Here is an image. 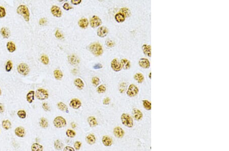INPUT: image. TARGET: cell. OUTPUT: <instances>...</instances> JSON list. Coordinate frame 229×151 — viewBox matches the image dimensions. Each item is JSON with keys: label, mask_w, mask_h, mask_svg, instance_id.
<instances>
[{"label": "cell", "mask_w": 229, "mask_h": 151, "mask_svg": "<svg viewBox=\"0 0 229 151\" xmlns=\"http://www.w3.org/2000/svg\"><path fill=\"white\" fill-rule=\"evenodd\" d=\"M17 13L22 15L26 22H29L30 20V11L28 8L25 5H20L17 9Z\"/></svg>", "instance_id": "6da1fadb"}, {"label": "cell", "mask_w": 229, "mask_h": 151, "mask_svg": "<svg viewBox=\"0 0 229 151\" xmlns=\"http://www.w3.org/2000/svg\"><path fill=\"white\" fill-rule=\"evenodd\" d=\"M90 52L96 56H101L103 52L102 46L99 43H94L89 46Z\"/></svg>", "instance_id": "7a4b0ae2"}, {"label": "cell", "mask_w": 229, "mask_h": 151, "mask_svg": "<svg viewBox=\"0 0 229 151\" xmlns=\"http://www.w3.org/2000/svg\"><path fill=\"white\" fill-rule=\"evenodd\" d=\"M122 123L128 128H132L133 126V121L131 117L127 114H123L121 117Z\"/></svg>", "instance_id": "3957f363"}, {"label": "cell", "mask_w": 229, "mask_h": 151, "mask_svg": "<svg viewBox=\"0 0 229 151\" xmlns=\"http://www.w3.org/2000/svg\"><path fill=\"white\" fill-rule=\"evenodd\" d=\"M36 97L40 100H43L47 99L49 98V95L45 89H39L36 91L35 93Z\"/></svg>", "instance_id": "277c9868"}, {"label": "cell", "mask_w": 229, "mask_h": 151, "mask_svg": "<svg viewBox=\"0 0 229 151\" xmlns=\"http://www.w3.org/2000/svg\"><path fill=\"white\" fill-rule=\"evenodd\" d=\"M17 70L20 74L24 76L28 75L30 72V69L28 65L24 63L20 64L17 66Z\"/></svg>", "instance_id": "5b68a950"}, {"label": "cell", "mask_w": 229, "mask_h": 151, "mask_svg": "<svg viewBox=\"0 0 229 151\" xmlns=\"http://www.w3.org/2000/svg\"><path fill=\"white\" fill-rule=\"evenodd\" d=\"M53 124L55 127L57 128H61L65 127L66 125V121L65 119L61 116H58L55 118L53 121Z\"/></svg>", "instance_id": "8992f818"}, {"label": "cell", "mask_w": 229, "mask_h": 151, "mask_svg": "<svg viewBox=\"0 0 229 151\" xmlns=\"http://www.w3.org/2000/svg\"><path fill=\"white\" fill-rule=\"evenodd\" d=\"M102 24L101 19L97 16L94 15L90 20V25L92 28H95L100 26Z\"/></svg>", "instance_id": "52a82bcc"}, {"label": "cell", "mask_w": 229, "mask_h": 151, "mask_svg": "<svg viewBox=\"0 0 229 151\" xmlns=\"http://www.w3.org/2000/svg\"><path fill=\"white\" fill-rule=\"evenodd\" d=\"M138 93L139 89L136 85L133 84H131L129 86L128 90L127 91V95L131 97L136 96Z\"/></svg>", "instance_id": "ba28073f"}, {"label": "cell", "mask_w": 229, "mask_h": 151, "mask_svg": "<svg viewBox=\"0 0 229 151\" xmlns=\"http://www.w3.org/2000/svg\"><path fill=\"white\" fill-rule=\"evenodd\" d=\"M111 67L116 72L120 71L122 69L121 63L117 59H114L112 60L111 62Z\"/></svg>", "instance_id": "9c48e42d"}, {"label": "cell", "mask_w": 229, "mask_h": 151, "mask_svg": "<svg viewBox=\"0 0 229 151\" xmlns=\"http://www.w3.org/2000/svg\"><path fill=\"white\" fill-rule=\"evenodd\" d=\"M51 11L52 14L56 17H60L62 15V12L60 8L57 6H53L51 8Z\"/></svg>", "instance_id": "30bf717a"}, {"label": "cell", "mask_w": 229, "mask_h": 151, "mask_svg": "<svg viewBox=\"0 0 229 151\" xmlns=\"http://www.w3.org/2000/svg\"><path fill=\"white\" fill-rule=\"evenodd\" d=\"M69 105L71 108L75 109H78L81 106L82 103L79 99L73 98L71 100Z\"/></svg>", "instance_id": "8fae6325"}, {"label": "cell", "mask_w": 229, "mask_h": 151, "mask_svg": "<svg viewBox=\"0 0 229 151\" xmlns=\"http://www.w3.org/2000/svg\"><path fill=\"white\" fill-rule=\"evenodd\" d=\"M109 31L107 27L101 26L99 27L97 30V35L101 38L105 37L108 34Z\"/></svg>", "instance_id": "7c38bea8"}, {"label": "cell", "mask_w": 229, "mask_h": 151, "mask_svg": "<svg viewBox=\"0 0 229 151\" xmlns=\"http://www.w3.org/2000/svg\"><path fill=\"white\" fill-rule=\"evenodd\" d=\"M15 135L19 137H24L26 134L25 129L23 127L20 126L16 128L14 130Z\"/></svg>", "instance_id": "4fadbf2b"}, {"label": "cell", "mask_w": 229, "mask_h": 151, "mask_svg": "<svg viewBox=\"0 0 229 151\" xmlns=\"http://www.w3.org/2000/svg\"><path fill=\"white\" fill-rule=\"evenodd\" d=\"M115 136L118 138H122L124 135V131L120 127H116L114 130Z\"/></svg>", "instance_id": "5bb4252c"}, {"label": "cell", "mask_w": 229, "mask_h": 151, "mask_svg": "<svg viewBox=\"0 0 229 151\" xmlns=\"http://www.w3.org/2000/svg\"><path fill=\"white\" fill-rule=\"evenodd\" d=\"M132 115L135 119L137 121L140 120L143 118L142 113L137 108H134L132 110Z\"/></svg>", "instance_id": "9a60e30c"}, {"label": "cell", "mask_w": 229, "mask_h": 151, "mask_svg": "<svg viewBox=\"0 0 229 151\" xmlns=\"http://www.w3.org/2000/svg\"><path fill=\"white\" fill-rule=\"evenodd\" d=\"M139 64L140 66V67L145 69H148L150 66V63L149 61L145 58H141L139 60Z\"/></svg>", "instance_id": "2e32d148"}, {"label": "cell", "mask_w": 229, "mask_h": 151, "mask_svg": "<svg viewBox=\"0 0 229 151\" xmlns=\"http://www.w3.org/2000/svg\"><path fill=\"white\" fill-rule=\"evenodd\" d=\"M102 142L103 144L106 147H110L113 144L112 138L108 136H104L102 138Z\"/></svg>", "instance_id": "e0dca14e"}, {"label": "cell", "mask_w": 229, "mask_h": 151, "mask_svg": "<svg viewBox=\"0 0 229 151\" xmlns=\"http://www.w3.org/2000/svg\"><path fill=\"white\" fill-rule=\"evenodd\" d=\"M142 50L144 54L148 57L151 56V46L148 44H144L142 46Z\"/></svg>", "instance_id": "ac0fdd59"}, {"label": "cell", "mask_w": 229, "mask_h": 151, "mask_svg": "<svg viewBox=\"0 0 229 151\" xmlns=\"http://www.w3.org/2000/svg\"><path fill=\"white\" fill-rule=\"evenodd\" d=\"M121 67L122 68L124 69V70H127L128 69H129V68L130 67V62H129V61L126 59H123L121 60Z\"/></svg>", "instance_id": "d6986e66"}, {"label": "cell", "mask_w": 229, "mask_h": 151, "mask_svg": "<svg viewBox=\"0 0 229 151\" xmlns=\"http://www.w3.org/2000/svg\"><path fill=\"white\" fill-rule=\"evenodd\" d=\"M0 33L4 38H8L10 36V31L8 28L6 27H3L1 29Z\"/></svg>", "instance_id": "ffe728a7"}, {"label": "cell", "mask_w": 229, "mask_h": 151, "mask_svg": "<svg viewBox=\"0 0 229 151\" xmlns=\"http://www.w3.org/2000/svg\"><path fill=\"white\" fill-rule=\"evenodd\" d=\"M79 25L83 29L87 28L89 25V21L88 19L86 18H83L80 19L79 21Z\"/></svg>", "instance_id": "44dd1931"}, {"label": "cell", "mask_w": 229, "mask_h": 151, "mask_svg": "<svg viewBox=\"0 0 229 151\" xmlns=\"http://www.w3.org/2000/svg\"><path fill=\"white\" fill-rule=\"evenodd\" d=\"M74 85L79 89L82 90L84 87V83L83 80L80 78H77L74 81Z\"/></svg>", "instance_id": "7402d4cb"}, {"label": "cell", "mask_w": 229, "mask_h": 151, "mask_svg": "<svg viewBox=\"0 0 229 151\" xmlns=\"http://www.w3.org/2000/svg\"><path fill=\"white\" fill-rule=\"evenodd\" d=\"M7 48L10 53H13L16 51V46L12 41H9L7 43Z\"/></svg>", "instance_id": "603a6c76"}, {"label": "cell", "mask_w": 229, "mask_h": 151, "mask_svg": "<svg viewBox=\"0 0 229 151\" xmlns=\"http://www.w3.org/2000/svg\"><path fill=\"white\" fill-rule=\"evenodd\" d=\"M68 60L69 62L72 64V65H77L79 63V59L78 58V57H77L75 55H71L68 58Z\"/></svg>", "instance_id": "cb8c5ba5"}, {"label": "cell", "mask_w": 229, "mask_h": 151, "mask_svg": "<svg viewBox=\"0 0 229 151\" xmlns=\"http://www.w3.org/2000/svg\"><path fill=\"white\" fill-rule=\"evenodd\" d=\"M86 140L88 144L93 145L96 142V138L93 134H90L86 137Z\"/></svg>", "instance_id": "d4e9b609"}, {"label": "cell", "mask_w": 229, "mask_h": 151, "mask_svg": "<svg viewBox=\"0 0 229 151\" xmlns=\"http://www.w3.org/2000/svg\"><path fill=\"white\" fill-rule=\"evenodd\" d=\"M35 97V92L34 91H30L27 94L26 98L27 100L29 103H32L34 100Z\"/></svg>", "instance_id": "484cf974"}, {"label": "cell", "mask_w": 229, "mask_h": 151, "mask_svg": "<svg viewBox=\"0 0 229 151\" xmlns=\"http://www.w3.org/2000/svg\"><path fill=\"white\" fill-rule=\"evenodd\" d=\"M115 20L118 23H122L124 22L125 19V17L121 13H117L115 16Z\"/></svg>", "instance_id": "4316f807"}, {"label": "cell", "mask_w": 229, "mask_h": 151, "mask_svg": "<svg viewBox=\"0 0 229 151\" xmlns=\"http://www.w3.org/2000/svg\"><path fill=\"white\" fill-rule=\"evenodd\" d=\"M120 13H122L125 17H129L131 15V11L127 8H122L120 9Z\"/></svg>", "instance_id": "83f0119b"}, {"label": "cell", "mask_w": 229, "mask_h": 151, "mask_svg": "<svg viewBox=\"0 0 229 151\" xmlns=\"http://www.w3.org/2000/svg\"><path fill=\"white\" fill-rule=\"evenodd\" d=\"M88 122L89 125L92 127H95L98 125V123L97 122L96 118L94 117H89L88 119Z\"/></svg>", "instance_id": "f1b7e54d"}, {"label": "cell", "mask_w": 229, "mask_h": 151, "mask_svg": "<svg viewBox=\"0 0 229 151\" xmlns=\"http://www.w3.org/2000/svg\"><path fill=\"white\" fill-rule=\"evenodd\" d=\"M32 151H43V146L38 143H34L31 146Z\"/></svg>", "instance_id": "f546056e"}, {"label": "cell", "mask_w": 229, "mask_h": 151, "mask_svg": "<svg viewBox=\"0 0 229 151\" xmlns=\"http://www.w3.org/2000/svg\"><path fill=\"white\" fill-rule=\"evenodd\" d=\"M58 108L61 111L68 113V109L67 105L62 102H60L57 104Z\"/></svg>", "instance_id": "4dcf8cb0"}, {"label": "cell", "mask_w": 229, "mask_h": 151, "mask_svg": "<svg viewBox=\"0 0 229 151\" xmlns=\"http://www.w3.org/2000/svg\"><path fill=\"white\" fill-rule=\"evenodd\" d=\"M134 78L138 82V83H142L144 80V76L141 73H137L134 75Z\"/></svg>", "instance_id": "1f68e13d"}, {"label": "cell", "mask_w": 229, "mask_h": 151, "mask_svg": "<svg viewBox=\"0 0 229 151\" xmlns=\"http://www.w3.org/2000/svg\"><path fill=\"white\" fill-rule=\"evenodd\" d=\"M39 125L42 128H46L49 126L47 120L45 118H41L39 121Z\"/></svg>", "instance_id": "d6a6232c"}, {"label": "cell", "mask_w": 229, "mask_h": 151, "mask_svg": "<svg viewBox=\"0 0 229 151\" xmlns=\"http://www.w3.org/2000/svg\"><path fill=\"white\" fill-rule=\"evenodd\" d=\"M54 75L55 78L57 80H61L63 76L62 72L59 69H56V70H54Z\"/></svg>", "instance_id": "836d02e7"}, {"label": "cell", "mask_w": 229, "mask_h": 151, "mask_svg": "<svg viewBox=\"0 0 229 151\" xmlns=\"http://www.w3.org/2000/svg\"><path fill=\"white\" fill-rule=\"evenodd\" d=\"M2 127L5 130H9L11 128V123L8 120H5L2 121Z\"/></svg>", "instance_id": "e575fe53"}, {"label": "cell", "mask_w": 229, "mask_h": 151, "mask_svg": "<svg viewBox=\"0 0 229 151\" xmlns=\"http://www.w3.org/2000/svg\"><path fill=\"white\" fill-rule=\"evenodd\" d=\"M54 147L57 150L60 151L63 148V144L60 140H57L54 143Z\"/></svg>", "instance_id": "d590c367"}, {"label": "cell", "mask_w": 229, "mask_h": 151, "mask_svg": "<svg viewBox=\"0 0 229 151\" xmlns=\"http://www.w3.org/2000/svg\"><path fill=\"white\" fill-rule=\"evenodd\" d=\"M143 104L144 108L147 110H150L151 109V103L150 101L147 100H144L143 101Z\"/></svg>", "instance_id": "8d00e7d4"}, {"label": "cell", "mask_w": 229, "mask_h": 151, "mask_svg": "<svg viewBox=\"0 0 229 151\" xmlns=\"http://www.w3.org/2000/svg\"><path fill=\"white\" fill-rule=\"evenodd\" d=\"M17 115L18 116V117L22 119H24L26 118L27 116V114H26V112L24 110H20L17 112Z\"/></svg>", "instance_id": "74e56055"}, {"label": "cell", "mask_w": 229, "mask_h": 151, "mask_svg": "<svg viewBox=\"0 0 229 151\" xmlns=\"http://www.w3.org/2000/svg\"><path fill=\"white\" fill-rule=\"evenodd\" d=\"M13 67V64L12 61L10 60L8 61L6 66H5V70L7 72H10L12 70Z\"/></svg>", "instance_id": "f35d334b"}, {"label": "cell", "mask_w": 229, "mask_h": 151, "mask_svg": "<svg viewBox=\"0 0 229 151\" xmlns=\"http://www.w3.org/2000/svg\"><path fill=\"white\" fill-rule=\"evenodd\" d=\"M40 60L41 62L44 64V65H48L49 63V61L50 60L49 59V57L45 55H43L41 58H40Z\"/></svg>", "instance_id": "ab89813d"}, {"label": "cell", "mask_w": 229, "mask_h": 151, "mask_svg": "<svg viewBox=\"0 0 229 151\" xmlns=\"http://www.w3.org/2000/svg\"><path fill=\"white\" fill-rule=\"evenodd\" d=\"M92 83L95 86H98L100 84V79L97 77H94L92 79Z\"/></svg>", "instance_id": "60d3db41"}, {"label": "cell", "mask_w": 229, "mask_h": 151, "mask_svg": "<svg viewBox=\"0 0 229 151\" xmlns=\"http://www.w3.org/2000/svg\"><path fill=\"white\" fill-rule=\"evenodd\" d=\"M66 134L68 137L70 138H73L75 136V132L70 129H68L66 132Z\"/></svg>", "instance_id": "b9f144b4"}, {"label": "cell", "mask_w": 229, "mask_h": 151, "mask_svg": "<svg viewBox=\"0 0 229 151\" xmlns=\"http://www.w3.org/2000/svg\"><path fill=\"white\" fill-rule=\"evenodd\" d=\"M97 91L98 93L101 94V93H103L106 91V88L103 85H100L99 86L97 89Z\"/></svg>", "instance_id": "7bdbcfd3"}, {"label": "cell", "mask_w": 229, "mask_h": 151, "mask_svg": "<svg viewBox=\"0 0 229 151\" xmlns=\"http://www.w3.org/2000/svg\"><path fill=\"white\" fill-rule=\"evenodd\" d=\"M6 15V12L5 8L0 6V18L4 17Z\"/></svg>", "instance_id": "ee69618b"}, {"label": "cell", "mask_w": 229, "mask_h": 151, "mask_svg": "<svg viewBox=\"0 0 229 151\" xmlns=\"http://www.w3.org/2000/svg\"><path fill=\"white\" fill-rule=\"evenodd\" d=\"M81 146H82V143L79 141L75 142L74 145V148L76 150H79L81 147Z\"/></svg>", "instance_id": "f6af8a7d"}, {"label": "cell", "mask_w": 229, "mask_h": 151, "mask_svg": "<svg viewBox=\"0 0 229 151\" xmlns=\"http://www.w3.org/2000/svg\"><path fill=\"white\" fill-rule=\"evenodd\" d=\"M55 36L56 38H57L59 39H62L63 38V34L59 31V30L56 31L55 33Z\"/></svg>", "instance_id": "bcb514c9"}, {"label": "cell", "mask_w": 229, "mask_h": 151, "mask_svg": "<svg viewBox=\"0 0 229 151\" xmlns=\"http://www.w3.org/2000/svg\"><path fill=\"white\" fill-rule=\"evenodd\" d=\"M42 106L43 109L45 112H48V111H49V110H50V107H49V105H48V104H47V103H46V102H43V103H42Z\"/></svg>", "instance_id": "7dc6e473"}, {"label": "cell", "mask_w": 229, "mask_h": 151, "mask_svg": "<svg viewBox=\"0 0 229 151\" xmlns=\"http://www.w3.org/2000/svg\"><path fill=\"white\" fill-rule=\"evenodd\" d=\"M63 8L66 10H69L72 8V7L68 3H64L63 6Z\"/></svg>", "instance_id": "c3c4849f"}, {"label": "cell", "mask_w": 229, "mask_h": 151, "mask_svg": "<svg viewBox=\"0 0 229 151\" xmlns=\"http://www.w3.org/2000/svg\"><path fill=\"white\" fill-rule=\"evenodd\" d=\"M107 45L109 47H112L115 45V43L112 40H108L106 42Z\"/></svg>", "instance_id": "681fc988"}, {"label": "cell", "mask_w": 229, "mask_h": 151, "mask_svg": "<svg viewBox=\"0 0 229 151\" xmlns=\"http://www.w3.org/2000/svg\"><path fill=\"white\" fill-rule=\"evenodd\" d=\"M121 85H122V86L121 85L120 86V91L121 92V93H124L126 90V89L127 88V87L126 86V85H125V83H123Z\"/></svg>", "instance_id": "f907efd6"}, {"label": "cell", "mask_w": 229, "mask_h": 151, "mask_svg": "<svg viewBox=\"0 0 229 151\" xmlns=\"http://www.w3.org/2000/svg\"><path fill=\"white\" fill-rule=\"evenodd\" d=\"M46 22H47V21H46V19L45 18H41V19L39 20V25H40L43 26V25H44L46 23Z\"/></svg>", "instance_id": "816d5d0a"}, {"label": "cell", "mask_w": 229, "mask_h": 151, "mask_svg": "<svg viewBox=\"0 0 229 151\" xmlns=\"http://www.w3.org/2000/svg\"><path fill=\"white\" fill-rule=\"evenodd\" d=\"M71 2L72 4L74 5H77L80 4L82 2V0H72L71 1Z\"/></svg>", "instance_id": "f5cc1de1"}, {"label": "cell", "mask_w": 229, "mask_h": 151, "mask_svg": "<svg viewBox=\"0 0 229 151\" xmlns=\"http://www.w3.org/2000/svg\"><path fill=\"white\" fill-rule=\"evenodd\" d=\"M110 99L109 97H107V98H106L103 100V103L104 105H108V104H109L110 103Z\"/></svg>", "instance_id": "db71d44e"}, {"label": "cell", "mask_w": 229, "mask_h": 151, "mask_svg": "<svg viewBox=\"0 0 229 151\" xmlns=\"http://www.w3.org/2000/svg\"><path fill=\"white\" fill-rule=\"evenodd\" d=\"M63 151H75L74 149L71 147L69 146H67L65 148H64Z\"/></svg>", "instance_id": "11a10c76"}, {"label": "cell", "mask_w": 229, "mask_h": 151, "mask_svg": "<svg viewBox=\"0 0 229 151\" xmlns=\"http://www.w3.org/2000/svg\"><path fill=\"white\" fill-rule=\"evenodd\" d=\"M93 68H94L95 69H101V68H102V65L101 64H100V63H98V64H96L95 65H94V67H93Z\"/></svg>", "instance_id": "9f6ffc18"}, {"label": "cell", "mask_w": 229, "mask_h": 151, "mask_svg": "<svg viewBox=\"0 0 229 151\" xmlns=\"http://www.w3.org/2000/svg\"><path fill=\"white\" fill-rule=\"evenodd\" d=\"M4 112V106L3 104L0 102V114L3 113Z\"/></svg>", "instance_id": "6f0895ef"}, {"label": "cell", "mask_w": 229, "mask_h": 151, "mask_svg": "<svg viewBox=\"0 0 229 151\" xmlns=\"http://www.w3.org/2000/svg\"><path fill=\"white\" fill-rule=\"evenodd\" d=\"M72 127L73 128H75V125L74 124H73V123H72Z\"/></svg>", "instance_id": "680465c9"}, {"label": "cell", "mask_w": 229, "mask_h": 151, "mask_svg": "<svg viewBox=\"0 0 229 151\" xmlns=\"http://www.w3.org/2000/svg\"><path fill=\"white\" fill-rule=\"evenodd\" d=\"M1 94H2V91H1V89L0 88V96L1 95Z\"/></svg>", "instance_id": "91938a15"}, {"label": "cell", "mask_w": 229, "mask_h": 151, "mask_svg": "<svg viewBox=\"0 0 229 151\" xmlns=\"http://www.w3.org/2000/svg\"><path fill=\"white\" fill-rule=\"evenodd\" d=\"M151 73H150V74H149V78H151Z\"/></svg>", "instance_id": "94428289"}]
</instances>
